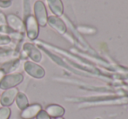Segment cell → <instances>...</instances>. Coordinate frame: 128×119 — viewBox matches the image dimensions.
I'll return each instance as SVG.
<instances>
[{
    "label": "cell",
    "mask_w": 128,
    "mask_h": 119,
    "mask_svg": "<svg viewBox=\"0 0 128 119\" xmlns=\"http://www.w3.org/2000/svg\"><path fill=\"white\" fill-rule=\"evenodd\" d=\"M10 113V109L9 107L0 108V119H9Z\"/></svg>",
    "instance_id": "obj_14"
},
{
    "label": "cell",
    "mask_w": 128,
    "mask_h": 119,
    "mask_svg": "<svg viewBox=\"0 0 128 119\" xmlns=\"http://www.w3.org/2000/svg\"><path fill=\"white\" fill-rule=\"evenodd\" d=\"M40 111H42V107L40 104H33L32 105H28L26 109L23 110L20 117L22 119H33L37 117Z\"/></svg>",
    "instance_id": "obj_7"
},
{
    "label": "cell",
    "mask_w": 128,
    "mask_h": 119,
    "mask_svg": "<svg viewBox=\"0 0 128 119\" xmlns=\"http://www.w3.org/2000/svg\"><path fill=\"white\" fill-rule=\"evenodd\" d=\"M19 66V60L18 59H12L10 61H8L5 64H4L2 66H0V71L4 73H9V72L14 71L18 69Z\"/></svg>",
    "instance_id": "obj_11"
},
{
    "label": "cell",
    "mask_w": 128,
    "mask_h": 119,
    "mask_svg": "<svg viewBox=\"0 0 128 119\" xmlns=\"http://www.w3.org/2000/svg\"><path fill=\"white\" fill-rule=\"evenodd\" d=\"M47 23L51 25L52 28H54L57 31H58L59 33L63 34L66 32V24H64V23L63 22L59 17H50L47 20Z\"/></svg>",
    "instance_id": "obj_9"
},
{
    "label": "cell",
    "mask_w": 128,
    "mask_h": 119,
    "mask_svg": "<svg viewBox=\"0 0 128 119\" xmlns=\"http://www.w3.org/2000/svg\"><path fill=\"white\" fill-rule=\"evenodd\" d=\"M34 12H35L36 16V20H37L38 24L40 26H46L47 24V12H46V9L43 2L38 1L35 3L34 5Z\"/></svg>",
    "instance_id": "obj_4"
},
{
    "label": "cell",
    "mask_w": 128,
    "mask_h": 119,
    "mask_svg": "<svg viewBox=\"0 0 128 119\" xmlns=\"http://www.w3.org/2000/svg\"><path fill=\"white\" fill-rule=\"evenodd\" d=\"M18 91L17 88H10V89L5 90L3 94L0 96V104L4 107H9L15 101Z\"/></svg>",
    "instance_id": "obj_5"
},
{
    "label": "cell",
    "mask_w": 128,
    "mask_h": 119,
    "mask_svg": "<svg viewBox=\"0 0 128 119\" xmlns=\"http://www.w3.org/2000/svg\"><path fill=\"white\" fill-rule=\"evenodd\" d=\"M6 22L8 23L9 27L16 32H20L21 33L26 30V27H24L23 21L15 15H12V14L9 15L6 18Z\"/></svg>",
    "instance_id": "obj_8"
},
{
    "label": "cell",
    "mask_w": 128,
    "mask_h": 119,
    "mask_svg": "<svg viewBox=\"0 0 128 119\" xmlns=\"http://www.w3.org/2000/svg\"><path fill=\"white\" fill-rule=\"evenodd\" d=\"M24 69L28 75H30V77H34V78H43L46 75V71H44V68L39 66L36 63L30 62V61H27L24 63Z\"/></svg>",
    "instance_id": "obj_3"
},
{
    "label": "cell",
    "mask_w": 128,
    "mask_h": 119,
    "mask_svg": "<svg viewBox=\"0 0 128 119\" xmlns=\"http://www.w3.org/2000/svg\"><path fill=\"white\" fill-rule=\"evenodd\" d=\"M12 41L10 36L8 35H4V34H0V45H5V44H9Z\"/></svg>",
    "instance_id": "obj_15"
},
{
    "label": "cell",
    "mask_w": 128,
    "mask_h": 119,
    "mask_svg": "<svg viewBox=\"0 0 128 119\" xmlns=\"http://www.w3.org/2000/svg\"><path fill=\"white\" fill-rule=\"evenodd\" d=\"M56 119H64V118H57Z\"/></svg>",
    "instance_id": "obj_18"
},
{
    "label": "cell",
    "mask_w": 128,
    "mask_h": 119,
    "mask_svg": "<svg viewBox=\"0 0 128 119\" xmlns=\"http://www.w3.org/2000/svg\"><path fill=\"white\" fill-rule=\"evenodd\" d=\"M4 1H8V0H4ZM9 1H10V0H9Z\"/></svg>",
    "instance_id": "obj_19"
},
{
    "label": "cell",
    "mask_w": 128,
    "mask_h": 119,
    "mask_svg": "<svg viewBox=\"0 0 128 119\" xmlns=\"http://www.w3.org/2000/svg\"><path fill=\"white\" fill-rule=\"evenodd\" d=\"M24 76L21 73H13L4 76L2 80L0 81V89L8 90L10 88H15L17 85L23 82Z\"/></svg>",
    "instance_id": "obj_1"
},
{
    "label": "cell",
    "mask_w": 128,
    "mask_h": 119,
    "mask_svg": "<svg viewBox=\"0 0 128 119\" xmlns=\"http://www.w3.org/2000/svg\"><path fill=\"white\" fill-rule=\"evenodd\" d=\"M16 104L17 106L18 107V109H20L21 111H23L24 109H26L27 106L29 105V101L27 98L26 95L23 92H18L16 97Z\"/></svg>",
    "instance_id": "obj_13"
},
{
    "label": "cell",
    "mask_w": 128,
    "mask_h": 119,
    "mask_svg": "<svg viewBox=\"0 0 128 119\" xmlns=\"http://www.w3.org/2000/svg\"><path fill=\"white\" fill-rule=\"evenodd\" d=\"M23 51L24 53H26L27 57H29L36 63H39L42 59V55H41L40 51L36 48L35 45L32 44H29V43L24 44V47H23Z\"/></svg>",
    "instance_id": "obj_6"
},
{
    "label": "cell",
    "mask_w": 128,
    "mask_h": 119,
    "mask_svg": "<svg viewBox=\"0 0 128 119\" xmlns=\"http://www.w3.org/2000/svg\"><path fill=\"white\" fill-rule=\"evenodd\" d=\"M46 113L51 118H61L64 114V109L60 105L58 104H51L48 105L46 110Z\"/></svg>",
    "instance_id": "obj_10"
},
{
    "label": "cell",
    "mask_w": 128,
    "mask_h": 119,
    "mask_svg": "<svg viewBox=\"0 0 128 119\" xmlns=\"http://www.w3.org/2000/svg\"><path fill=\"white\" fill-rule=\"evenodd\" d=\"M0 13H1V11H0Z\"/></svg>",
    "instance_id": "obj_20"
},
{
    "label": "cell",
    "mask_w": 128,
    "mask_h": 119,
    "mask_svg": "<svg viewBox=\"0 0 128 119\" xmlns=\"http://www.w3.org/2000/svg\"><path fill=\"white\" fill-rule=\"evenodd\" d=\"M47 2L52 13H54L57 16L62 15L64 7H63L61 0H47Z\"/></svg>",
    "instance_id": "obj_12"
},
{
    "label": "cell",
    "mask_w": 128,
    "mask_h": 119,
    "mask_svg": "<svg viewBox=\"0 0 128 119\" xmlns=\"http://www.w3.org/2000/svg\"><path fill=\"white\" fill-rule=\"evenodd\" d=\"M26 30L27 36L30 40H35L38 36V24L36 18L32 15H28L26 18Z\"/></svg>",
    "instance_id": "obj_2"
},
{
    "label": "cell",
    "mask_w": 128,
    "mask_h": 119,
    "mask_svg": "<svg viewBox=\"0 0 128 119\" xmlns=\"http://www.w3.org/2000/svg\"><path fill=\"white\" fill-rule=\"evenodd\" d=\"M36 119H51V117L46 113V111H40L36 117Z\"/></svg>",
    "instance_id": "obj_16"
},
{
    "label": "cell",
    "mask_w": 128,
    "mask_h": 119,
    "mask_svg": "<svg viewBox=\"0 0 128 119\" xmlns=\"http://www.w3.org/2000/svg\"><path fill=\"white\" fill-rule=\"evenodd\" d=\"M10 5V1H4V0H0V6L3 8H7Z\"/></svg>",
    "instance_id": "obj_17"
}]
</instances>
